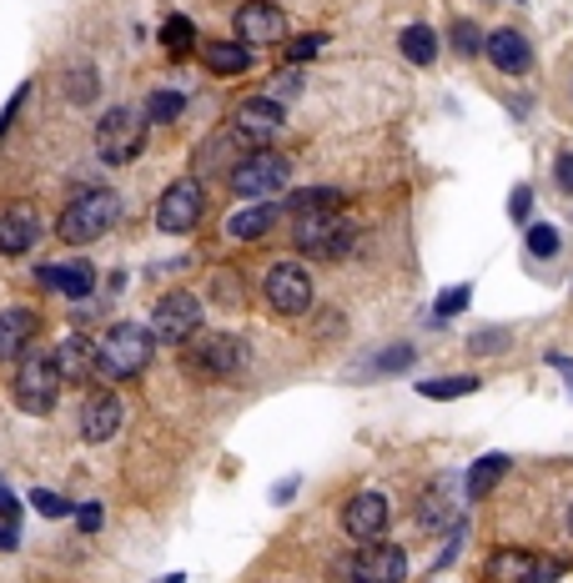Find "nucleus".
I'll use <instances>...</instances> for the list:
<instances>
[{"label":"nucleus","mask_w":573,"mask_h":583,"mask_svg":"<svg viewBox=\"0 0 573 583\" xmlns=\"http://www.w3.org/2000/svg\"><path fill=\"white\" fill-rule=\"evenodd\" d=\"M297 251L307 257H342L352 247V226L342 222V212H312V216H297V232H292Z\"/></svg>","instance_id":"obj_5"},{"label":"nucleus","mask_w":573,"mask_h":583,"mask_svg":"<svg viewBox=\"0 0 573 583\" xmlns=\"http://www.w3.org/2000/svg\"><path fill=\"white\" fill-rule=\"evenodd\" d=\"M247 362H251L247 343L232 333H206V337H196V347H191V368L212 372V378H237V372H247Z\"/></svg>","instance_id":"obj_7"},{"label":"nucleus","mask_w":573,"mask_h":583,"mask_svg":"<svg viewBox=\"0 0 573 583\" xmlns=\"http://www.w3.org/2000/svg\"><path fill=\"white\" fill-rule=\"evenodd\" d=\"M66 96H71V101H91L96 96V76L91 71H81V76H66Z\"/></svg>","instance_id":"obj_36"},{"label":"nucleus","mask_w":573,"mask_h":583,"mask_svg":"<svg viewBox=\"0 0 573 583\" xmlns=\"http://www.w3.org/2000/svg\"><path fill=\"white\" fill-rule=\"evenodd\" d=\"M559 187H563V191H573V152H563V156H559Z\"/></svg>","instance_id":"obj_42"},{"label":"nucleus","mask_w":573,"mask_h":583,"mask_svg":"<svg viewBox=\"0 0 573 583\" xmlns=\"http://www.w3.org/2000/svg\"><path fill=\"white\" fill-rule=\"evenodd\" d=\"M286 21L282 11H277L272 0H247L237 11V41L241 46H272V41H282Z\"/></svg>","instance_id":"obj_14"},{"label":"nucleus","mask_w":573,"mask_h":583,"mask_svg":"<svg viewBox=\"0 0 573 583\" xmlns=\"http://www.w3.org/2000/svg\"><path fill=\"white\" fill-rule=\"evenodd\" d=\"M181 106H187V96L181 91H151V101H146V121H177Z\"/></svg>","instance_id":"obj_30"},{"label":"nucleus","mask_w":573,"mask_h":583,"mask_svg":"<svg viewBox=\"0 0 573 583\" xmlns=\"http://www.w3.org/2000/svg\"><path fill=\"white\" fill-rule=\"evenodd\" d=\"M453 51L458 56H478L483 51V31L473 21H453Z\"/></svg>","instance_id":"obj_31"},{"label":"nucleus","mask_w":573,"mask_h":583,"mask_svg":"<svg viewBox=\"0 0 573 583\" xmlns=\"http://www.w3.org/2000/svg\"><path fill=\"white\" fill-rule=\"evenodd\" d=\"M508 206H514V222H528V206H533V191H528V187H514V202H508Z\"/></svg>","instance_id":"obj_38"},{"label":"nucleus","mask_w":573,"mask_h":583,"mask_svg":"<svg viewBox=\"0 0 573 583\" xmlns=\"http://www.w3.org/2000/svg\"><path fill=\"white\" fill-rule=\"evenodd\" d=\"M323 46H327V36H297L292 46H286V60H292V66H297V60H312Z\"/></svg>","instance_id":"obj_34"},{"label":"nucleus","mask_w":573,"mask_h":583,"mask_svg":"<svg viewBox=\"0 0 573 583\" xmlns=\"http://www.w3.org/2000/svg\"><path fill=\"white\" fill-rule=\"evenodd\" d=\"M418 393L423 397H468V393H478V378H432V382H418Z\"/></svg>","instance_id":"obj_29"},{"label":"nucleus","mask_w":573,"mask_h":583,"mask_svg":"<svg viewBox=\"0 0 573 583\" xmlns=\"http://www.w3.org/2000/svg\"><path fill=\"white\" fill-rule=\"evenodd\" d=\"M262 292H267V307L282 312V317H297V312L312 307V277H307V267H297V262H277L272 272H267Z\"/></svg>","instance_id":"obj_10"},{"label":"nucleus","mask_w":573,"mask_h":583,"mask_svg":"<svg viewBox=\"0 0 573 583\" xmlns=\"http://www.w3.org/2000/svg\"><path fill=\"white\" fill-rule=\"evenodd\" d=\"M36 282L46 287V292H60V298H91V292H96V272H91V262L41 267Z\"/></svg>","instance_id":"obj_19"},{"label":"nucleus","mask_w":573,"mask_h":583,"mask_svg":"<svg viewBox=\"0 0 573 583\" xmlns=\"http://www.w3.org/2000/svg\"><path fill=\"white\" fill-rule=\"evenodd\" d=\"M202 60H206V71H216V76H241L251 66V51L241 41H212L202 51Z\"/></svg>","instance_id":"obj_21"},{"label":"nucleus","mask_w":573,"mask_h":583,"mask_svg":"<svg viewBox=\"0 0 573 583\" xmlns=\"http://www.w3.org/2000/svg\"><path fill=\"white\" fill-rule=\"evenodd\" d=\"M202 333V302L191 298V292H171V298L156 302L151 312V337L156 343H191V337Z\"/></svg>","instance_id":"obj_6"},{"label":"nucleus","mask_w":573,"mask_h":583,"mask_svg":"<svg viewBox=\"0 0 573 583\" xmlns=\"http://www.w3.org/2000/svg\"><path fill=\"white\" fill-rule=\"evenodd\" d=\"M553 362H559V368H563V382H569V388H573V362H563V358H553Z\"/></svg>","instance_id":"obj_43"},{"label":"nucleus","mask_w":573,"mask_h":583,"mask_svg":"<svg viewBox=\"0 0 573 583\" xmlns=\"http://www.w3.org/2000/svg\"><path fill=\"white\" fill-rule=\"evenodd\" d=\"M142 116H136L132 106H116L101 116V126H96V152H101V161H132L136 152H142Z\"/></svg>","instance_id":"obj_8"},{"label":"nucleus","mask_w":573,"mask_h":583,"mask_svg":"<svg viewBox=\"0 0 573 583\" xmlns=\"http://www.w3.org/2000/svg\"><path fill=\"white\" fill-rule=\"evenodd\" d=\"M468 302H473V287H448V292H442L438 298V307H432V317H453V312H463Z\"/></svg>","instance_id":"obj_32"},{"label":"nucleus","mask_w":573,"mask_h":583,"mask_svg":"<svg viewBox=\"0 0 573 583\" xmlns=\"http://www.w3.org/2000/svg\"><path fill=\"white\" fill-rule=\"evenodd\" d=\"M407 553L397 543H362V553L352 559V579L358 583H403Z\"/></svg>","instance_id":"obj_13"},{"label":"nucleus","mask_w":573,"mask_h":583,"mask_svg":"<svg viewBox=\"0 0 573 583\" xmlns=\"http://www.w3.org/2000/svg\"><path fill=\"white\" fill-rule=\"evenodd\" d=\"M151 347L156 337L146 333V327H136V322H116L106 337H101V347H96V372L101 378H136V372L151 362Z\"/></svg>","instance_id":"obj_2"},{"label":"nucleus","mask_w":573,"mask_h":583,"mask_svg":"<svg viewBox=\"0 0 573 583\" xmlns=\"http://www.w3.org/2000/svg\"><path fill=\"white\" fill-rule=\"evenodd\" d=\"M272 222H277V206L257 202V206H247V212H232L227 232L237 242H251V237H267V232H272Z\"/></svg>","instance_id":"obj_24"},{"label":"nucleus","mask_w":573,"mask_h":583,"mask_svg":"<svg viewBox=\"0 0 573 583\" xmlns=\"http://www.w3.org/2000/svg\"><path fill=\"white\" fill-rule=\"evenodd\" d=\"M56 368H60V378H91L96 372V347L86 343V337H66L60 343V352H56Z\"/></svg>","instance_id":"obj_23"},{"label":"nucleus","mask_w":573,"mask_h":583,"mask_svg":"<svg viewBox=\"0 0 573 583\" xmlns=\"http://www.w3.org/2000/svg\"><path fill=\"white\" fill-rule=\"evenodd\" d=\"M397 46H403L407 60H418V66H432V56H438V36H432L428 25H407L403 36H397Z\"/></svg>","instance_id":"obj_27"},{"label":"nucleus","mask_w":573,"mask_h":583,"mask_svg":"<svg viewBox=\"0 0 573 583\" xmlns=\"http://www.w3.org/2000/svg\"><path fill=\"white\" fill-rule=\"evenodd\" d=\"M31 503H36V508L46 513V518H66V513H71V503H66V498H56V493H46V489H36V493H31Z\"/></svg>","instance_id":"obj_35"},{"label":"nucleus","mask_w":573,"mask_h":583,"mask_svg":"<svg viewBox=\"0 0 573 583\" xmlns=\"http://www.w3.org/2000/svg\"><path fill=\"white\" fill-rule=\"evenodd\" d=\"M76 524H81V534H96V528H101V508H96V503L76 508Z\"/></svg>","instance_id":"obj_39"},{"label":"nucleus","mask_w":573,"mask_h":583,"mask_svg":"<svg viewBox=\"0 0 573 583\" xmlns=\"http://www.w3.org/2000/svg\"><path fill=\"white\" fill-rule=\"evenodd\" d=\"M161 46H167L171 56H187V51L196 46V25H191L187 15H171V21L161 25Z\"/></svg>","instance_id":"obj_28"},{"label":"nucleus","mask_w":573,"mask_h":583,"mask_svg":"<svg viewBox=\"0 0 573 583\" xmlns=\"http://www.w3.org/2000/svg\"><path fill=\"white\" fill-rule=\"evenodd\" d=\"M413 362V347H393L387 358H378V368H407Z\"/></svg>","instance_id":"obj_40"},{"label":"nucleus","mask_w":573,"mask_h":583,"mask_svg":"<svg viewBox=\"0 0 573 583\" xmlns=\"http://www.w3.org/2000/svg\"><path fill=\"white\" fill-rule=\"evenodd\" d=\"M297 91H302V71H297V66H292V71H282L272 81V101H286V96H297Z\"/></svg>","instance_id":"obj_37"},{"label":"nucleus","mask_w":573,"mask_h":583,"mask_svg":"<svg viewBox=\"0 0 573 583\" xmlns=\"http://www.w3.org/2000/svg\"><path fill=\"white\" fill-rule=\"evenodd\" d=\"M161 583H187V573H167V579H161Z\"/></svg>","instance_id":"obj_44"},{"label":"nucleus","mask_w":573,"mask_h":583,"mask_svg":"<svg viewBox=\"0 0 573 583\" xmlns=\"http://www.w3.org/2000/svg\"><path fill=\"white\" fill-rule=\"evenodd\" d=\"M483 56L508 76H528V66H533V51H528V41L518 36V31H493V36H483Z\"/></svg>","instance_id":"obj_17"},{"label":"nucleus","mask_w":573,"mask_h":583,"mask_svg":"<svg viewBox=\"0 0 573 583\" xmlns=\"http://www.w3.org/2000/svg\"><path fill=\"white\" fill-rule=\"evenodd\" d=\"M286 177H292V161H286L282 152H267V146H257L251 156H241L237 167H232V187H237V197H272V191L286 187Z\"/></svg>","instance_id":"obj_4"},{"label":"nucleus","mask_w":573,"mask_h":583,"mask_svg":"<svg viewBox=\"0 0 573 583\" xmlns=\"http://www.w3.org/2000/svg\"><path fill=\"white\" fill-rule=\"evenodd\" d=\"M569 534H573V508H569Z\"/></svg>","instance_id":"obj_45"},{"label":"nucleus","mask_w":573,"mask_h":583,"mask_svg":"<svg viewBox=\"0 0 573 583\" xmlns=\"http://www.w3.org/2000/svg\"><path fill=\"white\" fill-rule=\"evenodd\" d=\"M206 212V197L196 181H171L167 191H161V202H156V226L161 232H171V237H181V232H191V226L202 222Z\"/></svg>","instance_id":"obj_9"},{"label":"nucleus","mask_w":573,"mask_h":583,"mask_svg":"<svg viewBox=\"0 0 573 583\" xmlns=\"http://www.w3.org/2000/svg\"><path fill=\"white\" fill-rule=\"evenodd\" d=\"M347 197L337 187H307V191H297V197H292V206H286V212H297V216H312V212H337V206H342Z\"/></svg>","instance_id":"obj_26"},{"label":"nucleus","mask_w":573,"mask_h":583,"mask_svg":"<svg viewBox=\"0 0 573 583\" xmlns=\"http://www.w3.org/2000/svg\"><path fill=\"white\" fill-rule=\"evenodd\" d=\"M508 473V452H488V458H478L473 468H468V498H488L493 489H498V478Z\"/></svg>","instance_id":"obj_22"},{"label":"nucleus","mask_w":573,"mask_h":583,"mask_svg":"<svg viewBox=\"0 0 573 583\" xmlns=\"http://www.w3.org/2000/svg\"><path fill=\"white\" fill-rule=\"evenodd\" d=\"M553 573H559V563L524 553V548H498L488 559V583H549Z\"/></svg>","instance_id":"obj_11"},{"label":"nucleus","mask_w":573,"mask_h":583,"mask_svg":"<svg viewBox=\"0 0 573 583\" xmlns=\"http://www.w3.org/2000/svg\"><path fill=\"white\" fill-rule=\"evenodd\" d=\"M36 237H41V222L31 206H5V212H0V251H5V257L31 251Z\"/></svg>","instance_id":"obj_18"},{"label":"nucleus","mask_w":573,"mask_h":583,"mask_svg":"<svg viewBox=\"0 0 573 583\" xmlns=\"http://www.w3.org/2000/svg\"><path fill=\"white\" fill-rule=\"evenodd\" d=\"M15 518H21V508H15V498L5 489H0V524H15Z\"/></svg>","instance_id":"obj_41"},{"label":"nucleus","mask_w":573,"mask_h":583,"mask_svg":"<svg viewBox=\"0 0 573 583\" xmlns=\"http://www.w3.org/2000/svg\"><path fill=\"white\" fill-rule=\"evenodd\" d=\"M528 251L533 257H553L559 251V232L553 226H528Z\"/></svg>","instance_id":"obj_33"},{"label":"nucleus","mask_w":573,"mask_h":583,"mask_svg":"<svg viewBox=\"0 0 573 583\" xmlns=\"http://www.w3.org/2000/svg\"><path fill=\"white\" fill-rule=\"evenodd\" d=\"M282 101H272V96H251V101H241L237 106V136L251 146H267L277 132H282Z\"/></svg>","instance_id":"obj_12"},{"label":"nucleus","mask_w":573,"mask_h":583,"mask_svg":"<svg viewBox=\"0 0 573 583\" xmlns=\"http://www.w3.org/2000/svg\"><path fill=\"white\" fill-rule=\"evenodd\" d=\"M121 413H126V407H121L116 393H91V397H86V407H81V438H86V442L116 438Z\"/></svg>","instance_id":"obj_16"},{"label":"nucleus","mask_w":573,"mask_h":583,"mask_svg":"<svg viewBox=\"0 0 573 583\" xmlns=\"http://www.w3.org/2000/svg\"><path fill=\"white\" fill-rule=\"evenodd\" d=\"M448 508H453V478H438L428 493V503L418 508V524L423 528H442L448 524Z\"/></svg>","instance_id":"obj_25"},{"label":"nucleus","mask_w":573,"mask_h":583,"mask_svg":"<svg viewBox=\"0 0 573 583\" xmlns=\"http://www.w3.org/2000/svg\"><path fill=\"white\" fill-rule=\"evenodd\" d=\"M31 337H36V312H31V307L0 312V362L21 358L25 347H31Z\"/></svg>","instance_id":"obj_20"},{"label":"nucleus","mask_w":573,"mask_h":583,"mask_svg":"<svg viewBox=\"0 0 573 583\" xmlns=\"http://www.w3.org/2000/svg\"><path fill=\"white\" fill-rule=\"evenodd\" d=\"M342 524H347V534L358 538V543H378V534L387 528V498H382L378 489H362L358 498L347 503Z\"/></svg>","instance_id":"obj_15"},{"label":"nucleus","mask_w":573,"mask_h":583,"mask_svg":"<svg viewBox=\"0 0 573 583\" xmlns=\"http://www.w3.org/2000/svg\"><path fill=\"white\" fill-rule=\"evenodd\" d=\"M11 393H15V403H21V413H50L56 407V397H60V368H56V358L50 352H25L21 358V372H15V382H11Z\"/></svg>","instance_id":"obj_3"},{"label":"nucleus","mask_w":573,"mask_h":583,"mask_svg":"<svg viewBox=\"0 0 573 583\" xmlns=\"http://www.w3.org/2000/svg\"><path fill=\"white\" fill-rule=\"evenodd\" d=\"M116 216H121L116 191H106V187L76 191L71 202H66V212H60V242H66V247H86V242L106 237Z\"/></svg>","instance_id":"obj_1"}]
</instances>
